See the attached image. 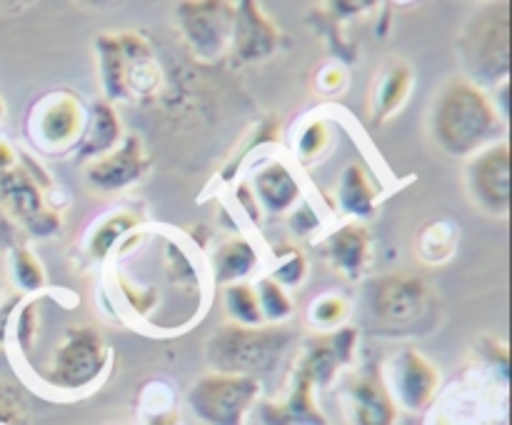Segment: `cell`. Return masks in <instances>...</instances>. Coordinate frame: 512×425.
<instances>
[{
  "label": "cell",
  "instance_id": "603a6c76",
  "mask_svg": "<svg viewBox=\"0 0 512 425\" xmlns=\"http://www.w3.org/2000/svg\"><path fill=\"white\" fill-rule=\"evenodd\" d=\"M223 303L230 318H233L235 325H240V328H258V325L263 323V313H260L258 295H255L253 285L248 283L228 285L223 293Z\"/></svg>",
  "mask_w": 512,
  "mask_h": 425
},
{
  "label": "cell",
  "instance_id": "484cf974",
  "mask_svg": "<svg viewBox=\"0 0 512 425\" xmlns=\"http://www.w3.org/2000/svg\"><path fill=\"white\" fill-rule=\"evenodd\" d=\"M255 295H258L260 313H263V320H273V323H280V320H288L293 315V303H290L288 293L280 288L275 280L263 278L255 288Z\"/></svg>",
  "mask_w": 512,
  "mask_h": 425
},
{
  "label": "cell",
  "instance_id": "ac0fdd59",
  "mask_svg": "<svg viewBox=\"0 0 512 425\" xmlns=\"http://www.w3.org/2000/svg\"><path fill=\"white\" fill-rule=\"evenodd\" d=\"M253 188V195L268 213H288L300 198L298 178L290 173L288 165L278 163V160L260 168L253 180Z\"/></svg>",
  "mask_w": 512,
  "mask_h": 425
},
{
  "label": "cell",
  "instance_id": "30bf717a",
  "mask_svg": "<svg viewBox=\"0 0 512 425\" xmlns=\"http://www.w3.org/2000/svg\"><path fill=\"white\" fill-rule=\"evenodd\" d=\"M145 173H148V158H145L143 143L135 135H128L123 145H118L110 153H105L103 158L95 160L85 170V178L100 193H113V190L138 183Z\"/></svg>",
  "mask_w": 512,
  "mask_h": 425
},
{
  "label": "cell",
  "instance_id": "d6986e66",
  "mask_svg": "<svg viewBox=\"0 0 512 425\" xmlns=\"http://www.w3.org/2000/svg\"><path fill=\"white\" fill-rule=\"evenodd\" d=\"M413 85V73L403 60H390L380 73L378 85H375V100H373V120L383 123L393 113H398L400 105L405 103Z\"/></svg>",
  "mask_w": 512,
  "mask_h": 425
},
{
  "label": "cell",
  "instance_id": "9a60e30c",
  "mask_svg": "<svg viewBox=\"0 0 512 425\" xmlns=\"http://www.w3.org/2000/svg\"><path fill=\"white\" fill-rule=\"evenodd\" d=\"M233 43L243 60H263L278 48V28L263 15L258 3L235 5Z\"/></svg>",
  "mask_w": 512,
  "mask_h": 425
},
{
  "label": "cell",
  "instance_id": "f546056e",
  "mask_svg": "<svg viewBox=\"0 0 512 425\" xmlns=\"http://www.w3.org/2000/svg\"><path fill=\"white\" fill-rule=\"evenodd\" d=\"M140 418H143V425H178V408L173 405V398L165 390L163 400L155 403L150 390L145 388L143 403H140Z\"/></svg>",
  "mask_w": 512,
  "mask_h": 425
},
{
  "label": "cell",
  "instance_id": "7402d4cb",
  "mask_svg": "<svg viewBox=\"0 0 512 425\" xmlns=\"http://www.w3.org/2000/svg\"><path fill=\"white\" fill-rule=\"evenodd\" d=\"M258 265V253L245 238H233L215 253V280L218 283H238Z\"/></svg>",
  "mask_w": 512,
  "mask_h": 425
},
{
  "label": "cell",
  "instance_id": "83f0119b",
  "mask_svg": "<svg viewBox=\"0 0 512 425\" xmlns=\"http://www.w3.org/2000/svg\"><path fill=\"white\" fill-rule=\"evenodd\" d=\"M275 255H278V265H275L270 280H275L280 288L298 285L305 278V273H308V263H305L303 253L298 248H280Z\"/></svg>",
  "mask_w": 512,
  "mask_h": 425
},
{
  "label": "cell",
  "instance_id": "7a4b0ae2",
  "mask_svg": "<svg viewBox=\"0 0 512 425\" xmlns=\"http://www.w3.org/2000/svg\"><path fill=\"white\" fill-rule=\"evenodd\" d=\"M290 335L283 328H240V325H225L205 345L208 363L215 373L225 375H250L260 370H270Z\"/></svg>",
  "mask_w": 512,
  "mask_h": 425
},
{
  "label": "cell",
  "instance_id": "277c9868",
  "mask_svg": "<svg viewBox=\"0 0 512 425\" xmlns=\"http://www.w3.org/2000/svg\"><path fill=\"white\" fill-rule=\"evenodd\" d=\"M468 73L475 78L498 83L508 78L510 70V10L508 3L490 5L478 13L465 30L463 45H460Z\"/></svg>",
  "mask_w": 512,
  "mask_h": 425
},
{
  "label": "cell",
  "instance_id": "d6a6232c",
  "mask_svg": "<svg viewBox=\"0 0 512 425\" xmlns=\"http://www.w3.org/2000/svg\"><path fill=\"white\" fill-rule=\"evenodd\" d=\"M18 243V225L8 218L3 208H0V248L13 250Z\"/></svg>",
  "mask_w": 512,
  "mask_h": 425
},
{
  "label": "cell",
  "instance_id": "44dd1931",
  "mask_svg": "<svg viewBox=\"0 0 512 425\" xmlns=\"http://www.w3.org/2000/svg\"><path fill=\"white\" fill-rule=\"evenodd\" d=\"M120 123L115 110L105 100L93 105L90 115V128L83 130V143H80V158H103L105 153L118 145Z\"/></svg>",
  "mask_w": 512,
  "mask_h": 425
},
{
  "label": "cell",
  "instance_id": "6da1fadb",
  "mask_svg": "<svg viewBox=\"0 0 512 425\" xmlns=\"http://www.w3.org/2000/svg\"><path fill=\"white\" fill-rule=\"evenodd\" d=\"M435 143L448 155H473L503 135V120L488 95L470 80H450L440 88L430 118Z\"/></svg>",
  "mask_w": 512,
  "mask_h": 425
},
{
  "label": "cell",
  "instance_id": "4316f807",
  "mask_svg": "<svg viewBox=\"0 0 512 425\" xmlns=\"http://www.w3.org/2000/svg\"><path fill=\"white\" fill-rule=\"evenodd\" d=\"M133 225L135 218L128 213H118L113 215V218L103 220V223L93 230V238H90V255H93V258H105V255L110 253V248L115 245V240L123 238Z\"/></svg>",
  "mask_w": 512,
  "mask_h": 425
},
{
  "label": "cell",
  "instance_id": "e0dca14e",
  "mask_svg": "<svg viewBox=\"0 0 512 425\" xmlns=\"http://www.w3.org/2000/svg\"><path fill=\"white\" fill-rule=\"evenodd\" d=\"M323 250L338 273L355 280L370 263V233L360 223H348L328 235Z\"/></svg>",
  "mask_w": 512,
  "mask_h": 425
},
{
  "label": "cell",
  "instance_id": "d4e9b609",
  "mask_svg": "<svg viewBox=\"0 0 512 425\" xmlns=\"http://www.w3.org/2000/svg\"><path fill=\"white\" fill-rule=\"evenodd\" d=\"M0 425H33L23 390L5 378H0Z\"/></svg>",
  "mask_w": 512,
  "mask_h": 425
},
{
  "label": "cell",
  "instance_id": "8fae6325",
  "mask_svg": "<svg viewBox=\"0 0 512 425\" xmlns=\"http://www.w3.org/2000/svg\"><path fill=\"white\" fill-rule=\"evenodd\" d=\"M355 345H358V330H330L305 348L298 373H303L313 383V388L315 385H328L335 378V373L353 360Z\"/></svg>",
  "mask_w": 512,
  "mask_h": 425
},
{
  "label": "cell",
  "instance_id": "ba28073f",
  "mask_svg": "<svg viewBox=\"0 0 512 425\" xmlns=\"http://www.w3.org/2000/svg\"><path fill=\"white\" fill-rule=\"evenodd\" d=\"M468 190L475 203L490 215H505L510 208V148L493 143L475 153L468 165Z\"/></svg>",
  "mask_w": 512,
  "mask_h": 425
},
{
  "label": "cell",
  "instance_id": "7c38bea8",
  "mask_svg": "<svg viewBox=\"0 0 512 425\" xmlns=\"http://www.w3.org/2000/svg\"><path fill=\"white\" fill-rule=\"evenodd\" d=\"M83 108L78 98L70 93H53L40 103L38 115H35V130L38 143L43 148H68L83 133Z\"/></svg>",
  "mask_w": 512,
  "mask_h": 425
},
{
  "label": "cell",
  "instance_id": "f1b7e54d",
  "mask_svg": "<svg viewBox=\"0 0 512 425\" xmlns=\"http://www.w3.org/2000/svg\"><path fill=\"white\" fill-rule=\"evenodd\" d=\"M345 315H348V303L340 295H320L310 305V320H313V325L328 330V333L343 323Z\"/></svg>",
  "mask_w": 512,
  "mask_h": 425
},
{
  "label": "cell",
  "instance_id": "836d02e7",
  "mask_svg": "<svg viewBox=\"0 0 512 425\" xmlns=\"http://www.w3.org/2000/svg\"><path fill=\"white\" fill-rule=\"evenodd\" d=\"M315 225H318V218H315V213L308 208V205H303L300 210H295L293 228L298 230V233H308V230H313Z\"/></svg>",
  "mask_w": 512,
  "mask_h": 425
},
{
  "label": "cell",
  "instance_id": "e575fe53",
  "mask_svg": "<svg viewBox=\"0 0 512 425\" xmlns=\"http://www.w3.org/2000/svg\"><path fill=\"white\" fill-rule=\"evenodd\" d=\"M15 165V148L5 138H0V170H8Z\"/></svg>",
  "mask_w": 512,
  "mask_h": 425
},
{
  "label": "cell",
  "instance_id": "52a82bcc",
  "mask_svg": "<svg viewBox=\"0 0 512 425\" xmlns=\"http://www.w3.org/2000/svg\"><path fill=\"white\" fill-rule=\"evenodd\" d=\"M175 20L183 30L185 40L198 58L213 60L223 55L225 45L233 38L235 5L233 3H180L175 8Z\"/></svg>",
  "mask_w": 512,
  "mask_h": 425
},
{
  "label": "cell",
  "instance_id": "4fadbf2b",
  "mask_svg": "<svg viewBox=\"0 0 512 425\" xmlns=\"http://www.w3.org/2000/svg\"><path fill=\"white\" fill-rule=\"evenodd\" d=\"M428 288L415 275H390L373 285V313L388 323H408L423 310Z\"/></svg>",
  "mask_w": 512,
  "mask_h": 425
},
{
  "label": "cell",
  "instance_id": "5b68a950",
  "mask_svg": "<svg viewBox=\"0 0 512 425\" xmlns=\"http://www.w3.org/2000/svg\"><path fill=\"white\" fill-rule=\"evenodd\" d=\"M108 365V348L98 330L80 325V328L65 330L63 340L55 348L53 363H50L45 380L53 388L78 393L90 388Z\"/></svg>",
  "mask_w": 512,
  "mask_h": 425
},
{
  "label": "cell",
  "instance_id": "cb8c5ba5",
  "mask_svg": "<svg viewBox=\"0 0 512 425\" xmlns=\"http://www.w3.org/2000/svg\"><path fill=\"white\" fill-rule=\"evenodd\" d=\"M10 273H13V283L25 293H33L45 285L43 265L25 245H15L10 250Z\"/></svg>",
  "mask_w": 512,
  "mask_h": 425
},
{
  "label": "cell",
  "instance_id": "2e32d148",
  "mask_svg": "<svg viewBox=\"0 0 512 425\" xmlns=\"http://www.w3.org/2000/svg\"><path fill=\"white\" fill-rule=\"evenodd\" d=\"M258 418L263 425H328L313 400V383L303 373H295L288 398L280 403H260Z\"/></svg>",
  "mask_w": 512,
  "mask_h": 425
},
{
  "label": "cell",
  "instance_id": "d590c367",
  "mask_svg": "<svg viewBox=\"0 0 512 425\" xmlns=\"http://www.w3.org/2000/svg\"><path fill=\"white\" fill-rule=\"evenodd\" d=\"M3 113H5V105H3V100H0V118H3Z\"/></svg>",
  "mask_w": 512,
  "mask_h": 425
},
{
  "label": "cell",
  "instance_id": "3957f363",
  "mask_svg": "<svg viewBox=\"0 0 512 425\" xmlns=\"http://www.w3.org/2000/svg\"><path fill=\"white\" fill-rule=\"evenodd\" d=\"M258 395V378L208 373L188 390L185 400L203 425H245V415Z\"/></svg>",
  "mask_w": 512,
  "mask_h": 425
},
{
  "label": "cell",
  "instance_id": "9c48e42d",
  "mask_svg": "<svg viewBox=\"0 0 512 425\" xmlns=\"http://www.w3.org/2000/svg\"><path fill=\"white\" fill-rule=\"evenodd\" d=\"M388 380L390 383L385 385L393 400L398 398V403L408 410H423L440 385L438 368L415 348H403L390 360Z\"/></svg>",
  "mask_w": 512,
  "mask_h": 425
},
{
  "label": "cell",
  "instance_id": "4dcf8cb0",
  "mask_svg": "<svg viewBox=\"0 0 512 425\" xmlns=\"http://www.w3.org/2000/svg\"><path fill=\"white\" fill-rule=\"evenodd\" d=\"M453 228L445 223L430 225L423 233V240H420V248H423V255L428 260H443L453 253Z\"/></svg>",
  "mask_w": 512,
  "mask_h": 425
},
{
  "label": "cell",
  "instance_id": "ffe728a7",
  "mask_svg": "<svg viewBox=\"0 0 512 425\" xmlns=\"http://www.w3.org/2000/svg\"><path fill=\"white\" fill-rule=\"evenodd\" d=\"M338 205L343 213L355 218H370L375 213V188L368 170L360 163H350L340 175Z\"/></svg>",
  "mask_w": 512,
  "mask_h": 425
},
{
  "label": "cell",
  "instance_id": "1f68e13d",
  "mask_svg": "<svg viewBox=\"0 0 512 425\" xmlns=\"http://www.w3.org/2000/svg\"><path fill=\"white\" fill-rule=\"evenodd\" d=\"M325 145H328V128H325L323 120H313L310 125H305V130L300 133V140H298L300 158L303 160L315 158Z\"/></svg>",
  "mask_w": 512,
  "mask_h": 425
},
{
  "label": "cell",
  "instance_id": "8992f818",
  "mask_svg": "<svg viewBox=\"0 0 512 425\" xmlns=\"http://www.w3.org/2000/svg\"><path fill=\"white\" fill-rule=\"evenodd\" d=\"M0 208L15 225H23L33 235H50L60 228L58 213L45 208L33 170L20 165L0 170Z\"/></svg>",
  "mask_w": 512,
  "mask_h": 425
},
{
  "label": "cell",
  "instance_id": "5bb4252c",
  "mask_svg": "<svg viewBox=\"0 0 512 425\" xmlns=\"http://www.w3.org/2000/svg\"><path fill=\"white\" fill-rule=\"evenodd\" d=\"M355 425H395L398 403L378 373H363L348 388Z\"/></svg>",
  "mask_w": 512,
  "mask_h": 425
}]
</instances>
